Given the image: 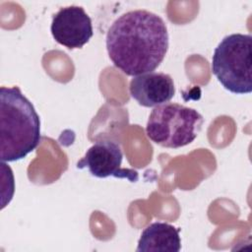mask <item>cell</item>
Instances as JSON below:
<instances>
[{
    "mask_svg": "<svg viewBox=\"0 0 252 252\" xmlns=\"http://www.w3.org/2000/svg\"><path fill=\"white\" fill-rule=\"evenodd\" d=\"M105 42L114 66L135 77L151 73L160 65L168 50V32L158 15L132 10L112 23Z\"/></svg>",
    "mask_w": 252,
    "mask_h": 252,
    "instance_id": "obj_1",
    "label": "cell"
},
{
    "mask_svg": "<svg viewBox=\"0 0 252 252\" xmlns=\"http://www.w3.org/2000/svg\"><path fill=\"white\" fill-rule=\"evenodd\" d=\"M40 120L32 103L18 87L0 90V158L16 161L39 144Z\"/></svg>",
    "mask_w": 252,
    "mask_h": 252,
    "instance_id": "obj_2",
    "label": "cell"
},
{
    "mask_svg": "<svg viewBox=\"0 0 252 252\" xmlns=\"http://www.w3.org/2000/svg\"><path fill=\"white\" fill-rule=\"evenodd\" d=\"M252 36L232 33L224 36L215 48L212 72L230 93L237 94L252 92L251 60Z\"/></svg>",
    "mask_w": 252,
    "mask_h": 252,
    "instance_id": "obj_3",
    "label": "cell"
},
{
    "mask_svg": "<svg viewBox=\"0 0 252 252\" xmlns=\"http://www.w3.org/2000/svg\"><path fill=\"white\" fill-rule=\"evenodd\" d=\"M203 123L204 118L196 109L166 102L152 110L146 134L151 141L161 147L178 149L197 138Z\"/></svg>",
    "mask_w": 252,
    "mask_h": 252,
    "instance_id": "obj_4",
    "label": "cell"
},
{
    "mask_svg": "<svg viewBox=\"0 0 252 252\" xmlns=\"http://www.w3.org/2000/svg\"><path fill=\"white\" fill-rule=\"evenodd\" d=\"M122 150L117 143L101 140L87 150L85 156L77 162V167L88 168L93 176L98 178L113 176L135 182L138 179L137 171L122 168Z\"/></svg>",
    "mask_w": 252,
    "mask_h": 252,
    "instance_id": "obj_5",
    "label": "cell"
},
{
    "mask_svg": "<svg viewBox=\"0 0 252 252\" xmlns=\"http://www.w3.org/2000/svg\"><path fill=\"white\" fill-rule=\"evenodd\" d=\"M50 31L55 41L69 49L82 48L94 34L90 16L79 6L61 8L52 18Z\"/></svg>",
    "mask_w": 252,
    "mask_h": 252,
    "instance_id": "obj_6",
    "label": "cell"
},
{
    "mask_svg": "<svg viewBox=\"0 0 252 252\" xmlns=\"http://www.w3.org/2000/svg\"><path fill=\"white\" fill-rule=\"evenodd\" d=\"M131 96L142 106L156 107L171 100L175 94L172 78L165 73H146L130 81Z\"/></svg>",
    "mask_w": 252,
    "mask_h": 252,
    "instance_id": "obj_7",
    "label": "cell"
},
{
    "mask_svg": "<svg viewBox=\"0 0 252 252\" xmlns=\"http://www.w3.org/2000/svg\"><path fill=\"white\" fill-rule=\"evenodd\" d=\"M179 228L157 221L148 225L141 233L137 252H178L181 249Z\"/></svg>",
    "mask_w": 252,
    "mask_h": 252,
    "instance_id": "obj_8",
    "label": "cell"
}]
</instances>
